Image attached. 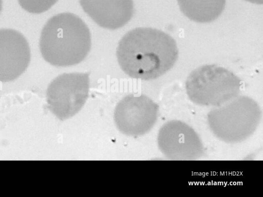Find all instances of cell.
Here are the masks:
<instances>
[{
    "label": "cell",
    "mask_w": 263,
    "mask_h": 197,
    "mask_svg": "<svg viewBox=\"0 0 263 197\" xmlns=\"http://www.w3.org/2000/svg\"><path fill=\"white\" fill-rule=\"evenodd\" d=\"M182 12L198 23H209L217 19L223 11L226 0H177Z\"/></svg>",
    "instance_id": "10"
},
{
    "label": "cell",
    "mask_w": 263,
    "mask_h": 197,
    "mask_svg": "<svg viewBox=\"0 0 263 197\" xmlns=\"http://www.w3.org/2000/svg\"><path fill=\"white\" fill-rule=\"evenodd\" d=\"M178 56L175 40L164 32L138 27L127 32L117 49L118 63L130 77L144 80L156 79L171 69Z\"/></svg>",
    "instance_id": "1"
},
{
    "label": "cell",
    "mask_w": 263,
    "mask_h": 197,
    "mask_svg": "<svg viewBox=\"0 0 263 197\" xmlns=\"http://www.w3.org/2000/svg\"><path fill=\"white\" fill-rule=\"evenodd\" d=\"M261 118L258 104L249 97L240 96L212 109L208 115V121L211 131L219 139L236 143L254 133Z\"/></svg>",
    "instance_id": "3"
},
{
    "label": "cell",
    "mask_w": 263,
    "mask_h": 197,
    "mask_svg": "<svg viewBox=\"0 0 263 197\" xmlns=\"http://www.w3.org/2000/svg\"><path fill=\"white\" fill-rule=\"evenodd\" d=\"M30 61V47L25 37L14 29H0V81L17 78Z\"/></svg>",
    "instance_id": "8"
},
{
    "label": "cell",
    "mask_w": 263,
    "mask_h": 197,
    "mask_svg": "<svg viewBox=\"0 0 263 197\" xmlns=\"http://www.w3.org/2000/svg\"><path fill=\"white\" fill-rule=\"evenodd\" d=\"M40 49L44 60L57 66H69L82 62L91 47L88 27L78 16L62 13L51 17L44 26Z\"/></svg>",
    "instance_id": "2"
},
{
    "label": "cell",
    "mask_w": 263,
    "mask_h": 197,
    "mask_svg": "<svg viewBox=\"0 0 263 197\" xmlns=\"http://www.w3.org/2000/svg\"><path fill=\"white\" fill-rule=\"evenodd\" d=\"M157 141L160 151L170 160H196L204 152L196 132L179 120H171L164 124L159 131Z\"/></svg>",
    "instance_id": "6"
},
{
    "label": "cell",
    "mask_w": 263,
    "mask_h": 197,
    "mask_svg": "<svg viewBox=\"0 0 263 197\" xmlns=\"http://www.w3.org/2000/svg\"><path fill=\"white\" fill-rule=\"evenodd\" d=\"M80 3L98 25L109 29L123 27L134 13L133 0H80Z\"/></svg>",
    "instance_id": "9"
},
{
    "label": "cell",
    "mask_w": 263,
    "mask_h": 197,
    "mask_svg": "<svg viewBox=\"0 0 263 197\" xmlns=\"http://www.w3.org/2000/svg\"><path fill=\"white\" fill-rule=\"evenodd\" d=\"M88 73H65L58 76L49 85L47 101L50 111L64 120L76 114L88 96Z\"/></svg>",
    "instance_id": "5"
},
{
    "label": "cell",
    "mask_w": 263,
    "mask_h": 197,
    "mask_svg": "<svg viewBox=\"0 0 263 197\" xmlns=\"http://www.w3.org/2000/svg\"><path fill=\"white\" fill-rule=\"evenodd\" d=\"M2 9V1L0 0V12Z\"/></svg>",
    "instance_id": "13"
},
{
    "label": "cell",
    "mask_w": 263,
    "mask_h": 197,
    "mask_svg": "<svg viewBox=\"0 0 263 197\" xmlns=\"http://www.w3.org/2000/svg\"><path fill=\"white\" fill-rule=\"evenodd\" d=\"M158 113V105L149 97L129 95L117 105L114 119L121 133L137 136L145 134L153 128Z\"/></svg>",
    "instance_id": "7"
},
{
    "label": "cell",
    "mask_w": 263,
    "mask_h": 197,
    "mask_svg": "<svg viewBox=\"0 0 263 197\" xmlns=\"http://www.w3.org/2000/svg\"><path fill=\"white\" fill-rule=\"evenodd\" d=\"M58 0H18L24 10L34 14H39L49 10Z\"/></svg>",
    "instance_id": "11"
},
{
    "label": "cell",
    "mask_w": 263,
    "mask_h": 197,
    "mask_svg": "<svg viewBox=\"0 0 263 197\" xmlns=\"http://www.w3.org/2000/svg\"><path fill=\"white\" fill-rule=\"evenodd\" d=\"M240 80L228 69L215 65H205L192 71L185 83L187 96L194 103L215 107L238 96Z\"/></svg>",
    "instance_id": "4"
},
{
    "label": "cell",
    "mask_w": 263,
    "mask_h": 197,
    "mask_svg": "<svg viewBox=\"0 0 263 197\" xmlns=\"http://www.w3.org/2000/svg\"><path fill=\"white\" fill-rule=\"evenodd\" d=\"M246 1H248L249 2L253 3V4H262L263 3V0H245Z\"/></svg>",
    "instance_id": "12"
}]
</instances>
